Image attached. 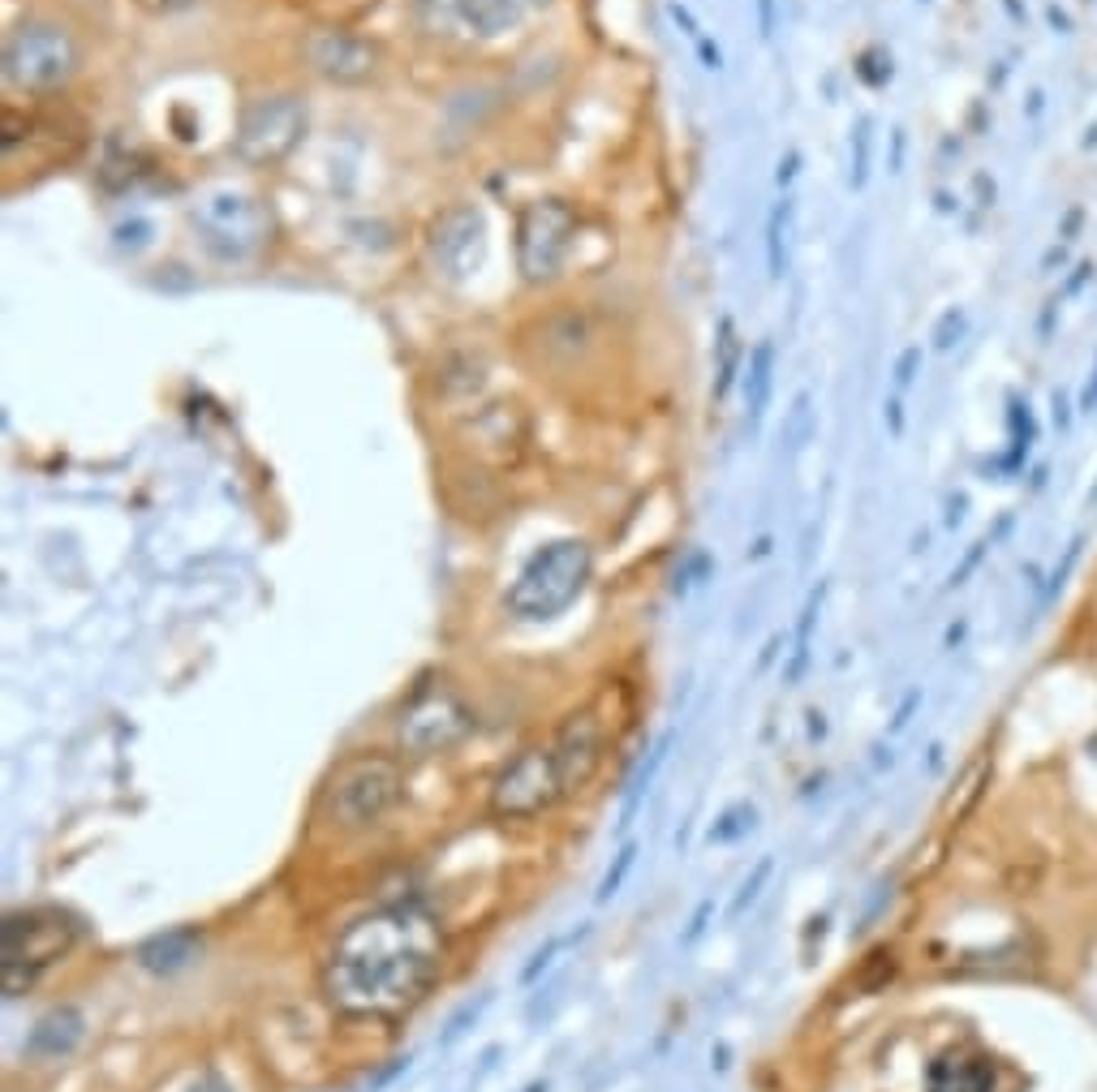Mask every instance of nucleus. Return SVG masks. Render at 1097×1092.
I'll return each mask as SVG.
<instances>
[{
  "label": "nucleus",
  "mask_w": 1097,
  "mask_h": 1092,
  "mask_svg": "<svg viewBox=\"0 0 1097 1092\" xmlns=\"http://www.w3.org/2000/svg\"><path fill=\"white\" fill-rule=\"evenodd\" d=\"M443 924L422 904H383L341 929L323 959V994L349 1020H396L443 967Z\"/></svg>",
  "instance_id": "1"
},
{
  "label": "nucleus",
  "mask_w": 1097,
  "mask_h": 1092,
  "mask_svg": "<svg viewBox=\"0 0 1097 1092\" xmlns=\"http://www.w3.org/2000/svg\"><path fill=\"white\" fill-rule=\"evenodd\" d=\"M590 573H594V555L582 538L543 542L530 559H525V569L517 573V581L504 594L508 616L530 620V624L555 620L560 611H568V606L582 598V589L590 585Z\"/></svg>",
  "instance_id": "2"
},
{
  "label": "nucleus",
  "mask_w": 1097,
  "mask_h": 1092,
  "mask_svg": "<svg viewBox=\"0 0 1097 1092\" xmlns=\"http://www.w3.org/2000/svg\"><path fill=\"white\" fill-rule=\"evenodd\" d=\"M404 796V771L392 753H357L336 765V775L323 792V808L341 830H371L379 826Z\"/></svg>",
  "instance_id": "3"
},
{
  "label": "nucleus",
  "mask_w": 1097,
  "mask_h": 1092,
  "mask_svg": "<svg viewBox=\"0 0 1097 1092\" xmlns=\"http://www.w3.org/2000/svg\"><path fill=\"white\" fill-rule=\"evenodd\" d=\"M190 224L202 250L220 263H246L271 241V211L241 190H212L190 202Z\"/></svg>",
  "instance_id": "4"
},
{
  "label": "nucleus",
  "mask_w": 1097,
  "mask_h": 1092,
  "mask_svg": "<svg viewBox=\"0 0 1097 1092\" xmlns=\"http://www.w3.org/2000/svg\"><path fill=\"white\" fill-rule=\"evenodd\" d=\"M78 929L57 908H26L5 916V938H0V967H5V998H22L39 973H48L57 959L69 955Z\"/></svg>",
  "instance_id": "5"
},
{
  "label": "nucleus",
  "mask_w": 1097,
  "mask_h": 1092,
  "mask_svg": "<svg viewBox=\"0 0 1097 1092\" xmlns=\"http://www.w3.org/2000/svg\"><path fill=\"white\" fill-rule=\"evenodd\" d=\"M78 39L61 26V22H22L9 30L5 39V57H0V69H5V83L14 91L26 95H48L57 87H65L69 77L78 73Z\"/></svg>",
  "instance_id": "6"
},
{
  "label": "nucleus",
  "mask_w": 1097,
  "mask_h": 1092,
  "mask_svg": "<svg viewBox=\"0 0 1097 1092\" xmlns=\"http://www.w3.org/2000/svg\"><path fill=\"white\" fill-rule=\"evenodd\" d=\"M306 126H310V112H306L302 95H293V91L255 95L237 116L233 155L246 169H271L302 147Z\"/></svg>",
  "instance_id": "7"
},
{
  "label": "nucleus",
  "mask_w": 1097,
  "mask_h": 1092,
  "mask_svg": "<svg viewBox=\"0 0 1097 1092\" xmlns=\"http://www.w3.org/2000/svg\"><path fill=\"white\" fill-rule=\"evenodd\" d=\"M474 727H478L474 710L448 684H422L396 718V749L414 761H426V757L453 753L457 744H465L474 736Z\"/></svg>",
  "instance_id": "8"
},
{
  "label": "nucleus",
  "mask_w": 1097,
  "mask_h": 1092,
  "mask_svg": "<svg viewBox=\"0 0 1097 1092\" xmlns=\"http://www.w3.org/2000/svg\"><path fill=\"white\" fill-rule=\"evenodd\" d=\"M560 800H568V792H564L551 744H530L496 775L486 808H491V818H500V822H530V818L547 814V808H555Z\"/></svg>",
  "instance_id": "9"
},
{
  "label": "nucleus",
  "mask_w": 1097,
  "mask_h": 1092,
  "mask_svg": "<svg viewBox=\"0 0 1097 1092\" xmlns=\"http://www.w3.org/2000/svg\"><path fill=\"white\" fill-rule=\"evenodd\" d=\"M573 237H577V216L568 202L560 198H534L525 202V211L517 220V271L530 285H547L555 280L573 254Z\"/></svg>",
  "instance_id": "10"
},
{
  "label": "nucleus",
  "mask_w": 1097,
  "mask_h": 1092,
  "mask_svg": "<svg viewBox=\"0 0 1097 1092\" xmlns=\"http://www.w3.org/2000/svg\"><path fill=\"white\" fill-rule=\"evenodd\" d=\"M482 254H486V220L474 202H457V207H448L431 224L426 259L435 275L461 285V280H469L482 267Z\"/></svg>",
  "instance_id": "11"
},
{
  "label": "nucleus",
  "mask_w": 1097,
  "mask_h": 1092,
  "mask_svg": "<svg viewBox=\"0 0 1097 1092\" xmlns=\"http://www.w3.org/2000/svg\"><path fill=\"white\" fill-rule=\"evenodd\" d=\"M551 753H555V765H560V779H564V792L577 796L590 787V779L598 775L602 765V753H607V727L598 718L594 706L586 710H573L555 732H551Z\"/></svg>",
  "instance_id": "12"
},
{
  "label": "nucleus",
  "mask_w": 1097,
  "mask_h": 1092,
  "mask_svg": "<svg viewBox=\"0 0 1097 1092\" xmlns=\"http://www.w3.org/2000/svg\"><path fill=\"white\" fill-rule=\"evenodd\" d=\"M302 57H306V65L319 77L341 83V87L366 83V77L375 73V65H379V52L366 44V39L349 35V30H314L302 44Z\"/></svg>",
  "instance_id": "13"
},
{
  "label": "nucleus",
  "mask_w": 1097,
  "mask_h": 1092,
  "mask_svg": "<svg viewBox=\"0 0 1097 1092\" xmlns=\"http://www.w3.org/2000/svg\"><path fill=\"white\" fill-rule=\"evenodd\" d=\"M87 1037V1020H83V1010L78 1006H52L48 1016H39L30 1037L22 1041V1054L30 1063H65L78 1045H83Z\"/></svg>",
  "instance_id": "14"
},
{
  "label": "nucleus",
  "mask_w": 1097,
  "mask_h": 1092,
  "mask_svg": "<svg viewBox=\"0 0 1097 1092\" xmlns=\"http://www.w3.org/2000/svg\"><path fill=\"white\" fill-rule=\"evenodd\" d=\"M534 9V0H457L461 22L478 39H500L525 22V14Z\"/></svg>",
  "instance_id": "15"
},
{
  "label": "nucleus",
  "mask_w": 1097,
  "mask_h": 1092,
  "mask_svg": "<svg viewBox=\"0 0 1097 1092\" xmlns=\"http://www.w3.org/2000/svg\"><path fill=\"white\" fill-rule=\"evenodd\" d=\"M672 744H676V727H667V732H659V740L650 744V749H645V757L637 761V771H633V779H629V787H624L620 830H629V826H633V818H637V808L645 804L650 787H655L659 771H663V765H667V757H672Z\"/></svg>",
  "instance_id": "16"
},
{
  "label": "nucleus",
  "mask_w": 1097,
  "mask_h": 1092,
  "mask_svg": "<svg viewBox=\"0 0 1097 1092\" xmlns=\"http://www.w3.org/2000/svg\"><path fill=\"white\" fill-rule=\"evenodd\" d=\"M198 955H202V938L194 929H173V934H159L138 946V963L147 973H181Z\"/></svg>",
  "instance_id": "17"
},
{
  "label": "nucleus",
  "mask_w": 1097,
  "mask_h": 1092,
  "mask_svg": "<svg viewBox=\"0 0 1097 1092\" xmlns=\"http://www.w3.org/2000/svg\"><path fill=\"white\" fill-rule=\"evenodd\" d=\"M775 366H780V353H775V340H758L749 349V361H745V404H749V426L762 422L766 404H770V387H775Z\"/></svg>",
  "instance_id": "18"
},
{
  "label": "nucleus",
  "mask_w": 1097,
  "mask_h": 1092,
  "mask_svg": "<svg viewBox=\"0 0 1097 1092\" xmlns=\"http://www.w3.org/2000/svg\"><path fill=\"white\" fill-rule=\"evenodd\" d=\"M986 1088H990V1071L978 1058L947 1054L929 1067V1092H986Z\"/></svg>",
  "instance_id": "19"
},
{
  "label": "nucleus",
  "mask_w": 1097,
  "mask_h": 1092,
  "mask_svg": "<svg viewBox=\"0 0 1097 1092\" xmlns=\"http://www.w3.org/2000/svg\"><path fill=\"white\" fill-rule=\"evenodd\" d=\"M792 216H796V202L784 194L775 207L766 216V275L780 280L788 275V237H792Z\"/></svg>",
  "instance_id": "20"
},
{
  "label": "nucleus",
  "mask_w": 1097,
  "mask_h": 1092,
  "mask_svg": "<svg viewBox=\"0 0 1097 1092\" xmlns=\"http://www.w3.org/2000/svg\"><path fill=\"white\" fill-rule=\"evenodd\" d=\"M749 361L745 344H741V332H737V322L731 318H719V340H715V400H723L731 392V383H737L741 366Z\"/></svg>",
  "instance_id": "21"
},
{
  "label": "nucleus",
  "mask_w": 1097,
  "mask_h": 1092,
  "mask_svg": "<svg viewBox=\"0 0 1097 1092\" xmlns=\"http://www.w3.org/2000/svg\"><path fill=\"white\" fill-rule=\"evenodd\" d=\"M822 602H827V581H818L809 589L805 606H800V620H796V641H792V663H788V684H800L805 667H809V641H814V624L822 616Z\"/></svg>",
  "instance_id": "22"
},
{
  "label": "nucleus",
  "mask_w": 1097,
  "mask_h": 1092,
  "mask_svg": "<svg viewBox=\"0 0 1097 1092\" xmlns=\"http://www.w3.org/2000/svg\"><path fill=\"white\" fill-rule=\"evenodd\" d=\"M590 938V924H573V929H564V934H555V938H547V946H539L534 951V959L521 967V985H534L547 967H555V959L564 955V951H573L577 942H586Z\"/></svg>",
  "instance_id": "23"
},
{
  "label": "nucleus",
  "mask_w": 1097,
  "mask_h": 1092,
  "mask_svg": "<svg viewBox=\"0 0 1097 1092\" xmlns=\"http://www.w3.org/2000/svg\"><path fill=\"white\" fill-rule=\"evenodd\" d=\"M1007 426H1011V456H1007V469H1021V461L1029 456L1033 439H1037V426H1033V414H1029V400L1011 396V409H1007Z\"/></svg>",
  "instance_id": "24"
},
{
  "label": "nucleus",
  "mask_w": 1097,
  "mask_h": 1092,
  "mask_svg": "<svg viewBox=\"0 0 1097 1092\" xmlns=\"http://www.w3.org/2000/svg\"><path fill=\"white\" fill-rule=\"evenodd\" d=\"M753 826H758V808L753 804H731V808H723V814H719V822L706 830V843H737Z\"/></svg>",
  "instance_id": "25"
},
{
  "label": "nucleus",
  "mask_w": 1097,
  "mask_h": 1092,
  "mask_svg": "<svg viewBox=\"0 0 1097 1092\" xmlns=\"http://www.w3.org/2000/svg\"><path fill=\"white\" fill-rule=\"evenodd\" d=\"M870 155H874V116H857V126H852V190H865Z\"/></svg>",
  "instance_id": "26"
},
{
  "label": "nucleus",
  "mask_w": 1097,
  "mask_h": 1092,
  "mask_svg": "<svg viewBox=\"0 0 1097 1092\" xmlns=\"http://www.w3.org/2000/svg\"><path fill=\"white\" fill-rule=\"evenodd\" d=\"M633 865H637V843L629 839V843L620 847V852H616V861L607 865V873H602V882H598V891H594V899H598V904H612V899L620 895V886L629 882Z\"/></svg>",
  "instance_id": "27"
},
{
  "label": "nucleus",
  "mask_w": 1097,
  "mask_h": 1092,
  "mask_svg": "<svg viewBox=\"0 0 1097 1092\" xmlns=\"http://www.w3.org/2000/svg\"><path fill=\"white\" fill-rule=\"evenodd\" d=\"M1080 547H1084V534H1076L1072 542H1068V551H1063V559H1059V569L1050 573V581L1041 585V594H1037V606H1046V602H1054L1063 594V585H1068V577H1072V569L1080 563Z\"/></svg>",
  "instance_id": "28"
},
{
  "label": "nucleus",
  "mask_w": 1097,
  "mask_h": 1092,
  "mask_svg": "<svg viewBox=\"0 0 1097 1092\" xmlns=\"http://www.w3.org/2000/svg\"><path fill=\"white\" fill-rule=\"evenodd\" d=\"M964 332H968V314H964L960 306H951L939 322H934V349H939V353H951V349L964 340Z\"/></svg>",
  "instance_id": "29"
},
{
  "label": "nucleus",
  "mask_w": 1097,
  "mask_h": 1092,
  "mask_svg": "<svg viewBox=\"0 0 1097 1092\" xmlns=\"http://www.w3.org/2000/svg\"><path fill=\"white\" fill-rule=\"evenodd\" d=\"M770 869H775V861L770 856H762L758 865H753V873L741 882V891H737V899H731V908H727V916H741L758 895H762V886H766V877H770Z\"/></svg>",
  "instance_id": "30"
},
{
  "label": "nucleus",
  "mask_w": 1097,
  "mask_h": 1092,
  "mask_svg": "<svg viewBox=\"0 0 1097 1092\" xmlns=\"http://www.w3.org/2000/svg\"><path fill=\"white\" fill-rule=\"evenodd\" d=\"M809 426H814V400H809V392H800V396L792 400V414H788V430H784V439H788V448H800V443H805V434H809Z\"/></svg>",
  "instance_id": "31"
},
{
  "label": "nucleus",
  "mask_w": 1097,
  "mask_h": 1092,
  "mask_svg": "<svg viewBox=\"0 0 1097 1092\" xmlns=\"http://www.w3.org/2000/svg\"><path fill=\"white\" fill-rule=\"evenodd\" d=\"M921 361H925V353H921V344H908V349H900V357H896V392H908L913 383H917V375H921Z\"/></svg>",
  "instance_id": "32"
},
{
  "label": "nucleus",
  "mask_w": 1097,
  "mask_h": 1092,
  "mask_svg": "<svg viewBox=\"0 0 1097 1092\" xmlns=\"http://www.w3.org/2000/svg\"><path fill=\"white\" fill-rule=\"evenodd\" d=\"M491 998H496V994H482L478 1002H465V1006L457 1010V1016L448 1020V1028H443V1045H448V1041H457V1037H461V1032H465V1028H469V1024L482 1016V1010L491 1006Z\"/></svg>",
  "instance_id": "33"
},
{
  "label": "nucleus",
  "mask_w": 1097,
  "mask_h": 1092,
  "mask_svg": "<svg viewBox=\"0 0 1097 1092\" xmlns=\"http://www.w3.org/2000/svg\"><path fill=\"white\" fill-rule=\"evenodd\" d=\"M994 538H999V534H994ZM994 538H982V542H972V551L964 555V563H960V569L951 573V585H964V581H968V573H972V569H978V563H982V555H986V551L994 547Z\"/></svg>",
  "instance_id": "34"
},
{
  "label": "nucleus",
  "mask_w": 1097,
  "mask_h": 1092,
  "mask_svg": "<svg viewBox=\"0 0 1097 1092\" xmlns=\"http://www.w3.org/2000/svg\"><path fill=\"white\" fill-rule=\"evenodd\" d=\"M710 912H715V899H702L698 904V912H694V920H688V929H684V946H694L698 938H702V929H706V920H710Z\"/></svg>",
  "instance_id": "35"
},
{
  "label": "nucleus",
  "mask_w": 1097,
  "mask_h": 1092,
  "mask_svg": "<svg viewBox=\"0 0 1097 1092\" xmlns=\"http://www.w3.org/2000/svg\"><path fill=\"white\" fill-rule=\"evenodd\" d=\"M667 18H672V22H676V26H680V30L688 35V39H694V44H698V39H702V26L694 22V14H688V9L680 5V0H667Z\"/></svg>",
  "instance_id": "36"
},
{
  "label": "nucleus",
  "mask_w": 1097,
  "mask_h": 1092,
  "mask_svg": "<svg viewBox=\"0 0 1097 1092\" xmlns=\"http://www.w3.org/2000/svg\"><path fill=\"white\" fill-rule=\"evenodd\" d=\"M796 173H800V151L792 147V151L780 159V169H775V181H780V190H788V185L796 181Z\"/></svg>",
  "instance_id": "37"
},
{
  "label": "nucleus",
  "mask_w": 1097,
  "mask_h": 1092,
  "mask_svg": "<svg viewBox=\"0 0 1097 1092\" xmlns=\"http://www.w3.org/2000/svg\"><path fill=\"white\" fill-rule=\"evenodd\" d=\"M181 1092H233V1084H228L224 1075H216V1071H207V1075H198L194 1084H185Z\"/></svg>",
  "instance_id": "38"
},
{
  "label": "nucleus",
  "mask_w": 1097,
  "mask_h": 1092,
  "mask_svg": "<svg viewBox=\"0 0 1097 1092\" xmlns=\"http://www.w3.org/2000/svg\"><path fill=\"white\" fill-rule=\"evenodd\" d=\"M882 418H886V426H891V434H904V404H900V396H891L886 404H882Z\"/></svg>",
  "instance_id": "39"
},
{
  "label": "nucleus",
  "mask_w": 1097,
  "mask_h": 1092,
  "mask_svg": "<svg viewBox=\"0 0 1097 1092\" xmlns=\"http://www.w3.org/2000/svg\"><path fill=\"white\" fill-rule=\"evenodd\" d=\"M1089 280H1093V263H1080V267H1076V275H1072V280H1068V285H1063V293H1054V297H1059V302H1063V297H1072V293H1080V289L1089 285Z\"/></svg>",
  "instance_id": "40"
},
{
  "label": "nucleus",
  "mask_w": 1097,
  "mask_h": 1092,
  "mask_svg": "<svg viewBox=\"0 0 1097 1092\" xmlns=\"http://www.w3.org/2000/svg\"><path fill=\"white\" fill-rule=\"evenodd\" d=\"M1050 409H1054V426H1059V430L1072 426V404H1068L1063 392H1054V396H1050Z\"/></svg>",
  "instance_id": "41"
},
{
  "label": "nucleus",
  "mask_w": 1097,
  "mask_h": 1092,
  "mask_svg": "<svg viewBox=\"0 0 1097 1092\" xmlns=\"http://www.w3.org/2000/svg\"><path fill=\"white\" fill-rule=\"evenodd\" d=\"M758 30L762 39L775 35V0H758Z\"/></svg>",
  "instance_id": "42"
},
{
  "label": "nucleus",
  "mask_w": 1097,
  "mask_h": 1092,
  "mask_svg": "<svg viewBox=\"0 0 1097 1092\" xmlns=\"http://www.w3.org/2000/svg\"><path fill=\"white\" fill-rule=\"evenodd\" d=\"M1093 409H1097V361H1093V375H1089V383L1080 392V414H1093Z\"/></svg>",
  "instance_id": "43"
},
{
  "label": "nucleus",
  "mask_w": 1097,
  "mask_h": 1092,
  "mask_svg": "<svg viewBox=\"0 0 1097 1092\" xmlns=\"http://www.w3.org/2000/svg\"><path fill=\"white\" fill-rule=\"evenodd\" d=\"M917 706H921V693H908V697H904V706L896 710V722H891V732H900V727L913 718V710H917Z\"/></svg>",
  "instance_id": "44"
},
{
  "label": "nucleus",
  "mask_w": 1097,
  "mask_h": 1092,
  "mask_svg": "<svg viewBox=\"0 0 1097 1092\" xmlns=\"http://www.w3.org/2000/svg\"><path fill=\"white\" fill-rule=\"evenodd\" d=\"M698 57L706 61V69H719V65H723V57H719V48L710 44V39H698Z\"/></svg>",
  "instance_id": "45"
},
{
  "label": "nucleus",
  "mask_w": 1097,
  "mask_h": 1092,
  "mask_svg": "<svg viewBox=\"0 0 1097 1092\" xmlns=\"http://www.w3.org/2000/svg\"><path fill=\"white\" fill-rule=\"evenodd\" d=\"M1080 220H1084V211H1080V207H1072V211H1068V220H1063V237H1068V241L1076 237V228H1080Z\"/></svg>",
  "instance_id": "46"
},
{
  "label": "nucleus",
  "mask_w": 1097,
  "mask_h": 1092,
  "mask_svg": "<svg viewBox=\"0 0 1097 1092\" xmlns=\"http://www.w3.org/2000/svg\"><path fill=\"white\" fill-rule=\"evenodd\" d=\"M964 520V495L951 499V512H947V525H960Z\"/></svg>",
  "instance_id": "47"
},
{
  "label": "nucleus",
  "mask_w": 1097,
  "mask_h": 1092,
  "mask_svg": "<svg viewBox=\"0 0 1097 1092\" xmlns=\"http://www.w3.org/2000/svg\"><path fill=\"white\" fill-rule=\"evenodd\" d=\"M1050 22H1054V26H1059V30H1068V26H1072V22H1068V18L1059 14V9H1050Z\"/></svg>",
  "instance_id": "48"
},
{
  "label": "nucleus",
  "mask_w": 1097,
  "mask_h": 1092,
  "mask_svg": "<svg viewBox=\"0 0 1097 1092\" xmlns=\"http://www.w3.org/2000/svg\"><path fill=\"white\" fill-rule=\"evenodd\" d=\"M1084 147H1097V126H1089V134H1084Z\"/></svg>",
  "instance_id": "49"
},
{
  "label": "nucleus",
  "mask_w": 1097,
  "mask_h": 1092,
  "mask_svg": "<svg viewBox=\"0 0 1097 1092\" xmlns=\"http://www.w3.org/2000/svg\"><path fill=\"white\" fill-rule=\"evenodd\" d=\"M525 1092H547V1079H534V1084L525 1088Z\"/></svg>",
  "instance_id": "50"
},
{
  "label": "nucleus",
  "mask_w": 1097,
  "mask_h": 1092,
  "mask_svg": "<svg viewBox=\"0 0 1097 1092\" xmlns=\"http://www.w3.org/2000/svg\"><path fill=\"white\" fill-rule=\"evenodd\" d=\"M1089 504H1097V482H1093V491H1089Z\"/></svg>",
  "instance_id": "51"
}]
</instances>
